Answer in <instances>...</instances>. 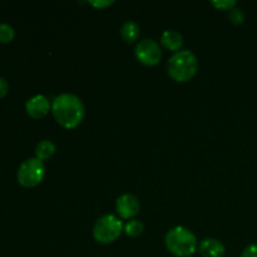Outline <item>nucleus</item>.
<instances>
[{
	"mask_svg": "<svg viewBox=\"0 0 257 257\" xmlns=\"http://www.w3.org/2000/svg\"><path fill=\"white\" fill-rule=\"evenodd\" d=\"M88 4L98 8V9H104V8L110 7L114 4V0H88Z\"/></svg>",
	"mask_w": 257,
	"mask_h": 257,
	"instance_id": "17",
	"label": "nucleus"
},
{
	"mask_svg": "<svg viewBox=\"0 0 257 257\" xmlns=\"http://www.w3.org/2000/svg\"><path fill=\"white\" fill-rule=\"evenodd\" d=\"M141 34V28L135 20H127L120 27V35L127 43H135Z\"/></svg>",
	"mask_w": 257,
	"mask_h": 257,
	"instance_id": "11",
	"label": "nucleus"
},
{
	"mask_svg": "<svg viewBox=\"0 0 257 257\" xmlns=\"http://www.w3.org/2000/svg\"><path fill=\"white\" fill-rule=\"evenodd\" d=\"M115 210L122 218L135 217L141 210L140 200L135 195L124 193V195L119 196L115 201Z\"/></svg>",
	"mask_w": 257,
	"mask_h": 257,
	"instance_id": "7",
	"label": "nucleus"
},
{
	"mask_svg": "<svg viewBox=\"0 0 257 257\" xmlns=\"http://www.w3.org/2000/svg\"><path fill=\"white\" fill-rule=\"evenodd\" d=\"M135 54L142 64L152 67V65L160 63L161 58H162V49L155 39L146 38L137 43L135 48Z\"/></svg>",
	"mask_w": 257,
	"mask_h": 257,
	"instance_id": "6",
	"label": "nucleus"
},
{
	"mask_svg": "<svg viewBox=\"0 0 257 257\" xmlns=\"http://www.w3.org/2000/svg\"><path fill=\"white\" fill-rule=\"evenodd\" d=\"M55 151H57L55 143H53L52 141L49 140H43L40 141L37 145V147H35V156H37V158H39V160L45 161L49 160L50 157H53Z\"/></svg>",
	"mask_w": 257,
	"mask_h": 257,
	"instance_id": "12",
	"label": "nucleus"
},
{
	"mask_svg": "<svg viewBox=\"0 0 257 257\" xmlns=\"http://www.w3.org/2000/svg\"><path fill=\"white\" fill-rule=\"evenodd\" d=\"M198 251L202 257H223L226 248L220 240L213 237H207L202 240L198 245Z\"/></svg>",
	"mask_w": 257,
	"mask_h": 257,
	"instance_id": "9",
	"label": "nucleus"
},
{
	"mask_svg": "<svg viewBox=\"0 0 257 257\" xmlns=\"http://www.w3.org/2000/svg\"><path fill=\"white\" fill-rule=\"evenodd\" d=\"M165 245L172 255L177 257H190L198 250L197 237L185 226L171 228L165 236Z\"/></svg>",
	"mask_w": 257,
	"mask_h": 257,
	"instance_id": "2",
	"label": "nucleus"
},
{
	"mask_svg": "<svg viewBox=\"0 0 257 257\" xmlns=\"http://www.w3.org/2000/svg\"><path fill=\"white\" fill-rule=\"evenodd\" d=\"M241 257H257V243H251L241 253Z\"/></svg>",
	"mask_w": 257,
	"mask_h": 257,
	"instance_id": "18",
	"label": "nucleus"
},
{
	"mask_svg": "<svg viewBox=\"0 0 257 257\" xmlns=\"http://www.w3.org/2000/svg\"><path fill=\"white\" fill-rule=\"evenodd\" d=\"M124 225L115 215H104L95 221L93 226V237L99 243H110L122 233Z\"/></svg>",
	"mask_w": 257,
	"mask_h": 257,
	"instance_id": "4",
	"label": "nucleus"
},
{
	"mask_svg": "<svg viewBox=\"0 0 257 257\" xmlns=\"http://www.w3.org/2000/svg\"><path fill=\"white\" fill-rule=\"evenodd\" d=\"M211 4L220 10H231L236 7V0H213Z\"/></svg>",
	"mask_w": 257,
	"mask_h": 257,
	"instance_id": "16",
	"label": "nucleus"
},
{
	"mask_svg": "<svg viewBox=\"0 0 257 257\" xmlns=\"http://www.w3.org/2000/svg\"><path fill=\"white\" fill-rule=\"evenodd\" d=\"M8 90H9V84H8L7 79L3 77H0V98L5 97L8 93Z\"/></svg>",
	"mask_w": 257,
	"mask_h": 257,
	"instance_id": "19",
	"label": "nucleus"
},
{
	"mask_svg": "<svg viewBox=\"0 0 257 257\" xmlns=\"http://www.w3.org/2000/svg\"><path fill=\"white\" fill-rule=\"evenodd\" d=\"M25 110L33 118H43L52 110V104L44 94H37L25 103Z\"/></svg>",
	"mask_w": 257,
	"mask_h": 257,
	"instance_id": "8",
	"label": "nucleus"
},
{
	"mask_svg": "<svg viewBox=\"0 0 257 257\" xmlns=\"http://www.w3.org/2000/svg\"><path fill=\"white\" fill-rule=\"evenodd\" d=\"M45 175V165L37 157L28 158L19 166L17 172L18 182L23 187H35L43 181Z\"/></svg>",
	"mask_w": 257,
	"mask_h": 257,
	"instance_id": "5",
	"label": "nucleus"
},
{
	"mask_svg": "<svg viewBox=\"0 0 257 257\" xmlns=\"http://www.w3.org/2000/svg\"><path fill=\"white\" fill-rule=\"evenodd\" d=\"M168 74L173 80L185 83L192 79L198 70V59L190 49H181L168 59Z\"/></svg>",
	"mask_w": 257,
	"mask_h": 257,
	"instance_id": "3",
	"label": "nucleus"
},
{
	"mask_svg": "<svg viewBox=\"0 0 257 257\" xmlns=\"http://www.w3.org/2000/svg\"><path fill=\"white\" fill-rule=\"evenodd\" d=\"M161 44L168 50L180 52L183 45V37L180 32L173 29H167L161 35Z\"/></svg>",
	"mask_w": 257,
	"mask_h": 257,
	"instance_id": "10",
	"label": "nucleus"
},
{
	"mask_svg": "<svg viewBox=\"0 0 257 257\" xmlns=\"http://www.w3.org/2000/svg\"><path fill=\"white\" fill-rule=\"evenodd\" d=\"M124 231L131 237H137L145 231V225L140 220H131L124 225Z\"/></svg>",
	"mask_w": 257,
	"mask_h": 257,
	"instance_id": "13",
	"label": "nucleus"
},
{
	"mask_svg": "<svg viewBox=\"0 0 257 257\" xmlns=\"http://www.w3.org/2000/svg\"><path fill=\"white\" fill-rule=\"evenodd\" d=\"M228 19L233 24H242L243 20H245V14H243V12L240 8L235 7L231 10H228Z\"/></svg>",
	"mask_w": 257,
	"mask_h": 257,
	"instance_id": "15",
	"label": "nucleus"
},
{
	"mask_svg": "<svg viewBox=\"0 0 257 257\" xmlns=\"http://www.w3.org/2000/svg\"><path fill=\"white\" fill-rule=\"evenodd\" d=\"M14 37V28L8 23H0V43H10Z\"/></svg>",
	"mask_w": 257,
	"mask_h": 257,
	"instance_id": "14",
	"label": "nucleus"
},
{
	"mask_svg": "<svg viewBox=\"0 0 257 257\" xmlns=\"http://www.w3.org/2000/svg\"><path fill=\"white\" fill-rule=\"evenodd\" d=\"M52 112L62 127L72 130L82 123L85 108L82 99L72 93H62L53 99Z\"/></svg>",
	"mask_w": 257,
	"mask_h": 257,
	"instance_id": "1",
	"label": "nucleus"
}]
</instances>
